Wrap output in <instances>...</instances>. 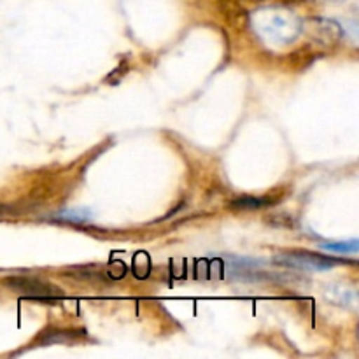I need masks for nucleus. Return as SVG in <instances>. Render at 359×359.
Returning a JSON list of instances; mask_svg holds the SVG:
<instances>
[{"label":"nucleus","mask_w":359,"mask_h":359,"mask_svg":"<svg viewBox=\"0 0 359 359\" xmlns=\"http://www.w3.org/2000/svg\"><path fill=\"white\" fill-rule=\"evenodd\" d=\"M277 259H279V263H284V265L304 270H328L337 265V259L311 255V252H290V255L279 256Z\"/></svg>","instance_id":"nucleus-3"},{"label":"nucleus","mask_w":359,"mask_h":359,"mask_svg":"<svg viewBox=\"0 0 359 359\" xmlns=\"http://www.w3.org/2000/svg\"><path fill=\"white\" fill-rule=\"evenodd\" d=\"M6 284L13 291L32 298H55L62 294L55 286H49L42 280L27 279V277H13V279H7Z\"/></svg>","instance_id":"nucleus-2"},{"label":"nucleus","mask_w":359,"mask_h":359,"mask_svg":"<svg viewBox=\"0 0 359 359\" xmlns=\"http://www.w3.org/2000/svg\"><path fill=\"white\" fill-rule=\"evenodd\" d=\"M252 25L259 35L276 44H287L302 30L300 21L293 13L276 9V7H266L252 14Z\"/></svg>","instance_id":"nucleus-1"},{"label":"nucleus","mask_w":359,"mask_h":359,"mask_svg":"<svg viewBox=\"0 0 359 359\" xmlns=\"http://www.w3.org/2000/svg\"><path fill=\"white\" fill-rule=\"evenodd\" d=\"M270 203V200L266 198H258V196H242L231 202L233 209H259V207H266Z\"/></svg>","instance_id":"nucleus-5"},{"label":"nucleus","mask_w":359,"mask_h":359,"mask_svg":"<svg viewBox=\"0 0 359 359\" xmlns=\"http://www.w3.org/2000/svg\"><path fill=\"white\" fill-rule=\"evenodd\" d=\"M319 248L323 251L330 252H340V255H354L358 252V241L351 242H326V244H321Z\"/></svg>","instance_id":"nucleus-4"}]
</instances>
